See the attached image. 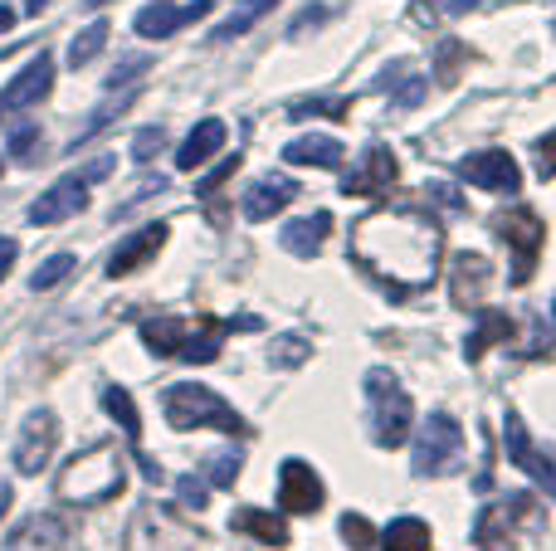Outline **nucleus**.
<instances>
[{"label":"nucleus","mask_w":556,"mask_h":551,"mask_svg":"<svg viewBox=\"0 0 556 551\" xmlns=\"http://www.w3.org/2000/svg\"><path fill=\"white\" fill-rule=\"evenodd\" d=\"M440 225L410 205H381L352 225V259L395 293H420L440 273Z\"/></svg>","instance_id":"1"},{"label":"nucleus","mask_w":556,"mask_h":551,"mask_svg":"<svg viewBox=\"0 0 556 551\" xmlns=\"http://www.w3.org/2000/svg\"><path fill=\"white\" fill-rule=\"evenodd\" d=\"M264 318H142V342L162 361H215L225 332H260Z\"/></svg>","instance_id":"2"},{"label":"nucleus","mask_w":556,"mask_h":551,"mask_svg":"<svg viewBox=\"0 0 556 551\" xmlns=\"http://www.w3.org/2000/svg\"><path fill=\"white\" fill-rule=\"evenodd\" d=\"M127 474H123V459H117L113 445H93L84 454H74L59 474V503L68 508H98V503H113L123 494Z\"/></svg>","instance_id":"3"},{"label":"nucleus","mask_w":556,"mask_h":551,"mask_svg":"<svg viewBox=\"0 0 556 551\" xmlns=\"http://www.w3.org/2000/svg\"><path fill=\"white\" fill-rule=\"evenodd\" d=\"M162 415H166V425L172 430L211 425V430H225V435H235V439L250 435V425H244L240 410H230L215 390H205V386H172L162 396Z\"/></svg>","instance_id":"4"},{"label":"nucleus","mask_w":556,"mask_h":551,"mask_svg":"<svg viewBox=\"0 0 556 551\" xmlns=\"http://www.w3.org/2000/svg\"><path fill=\"white\" fill-rule=\"evenodd\" d=\"M493 234H498V240L508 244V254H513L508 283L513 289H528L532 273H538V259H542V240H547L542 215L528 210V205H508L503 215H493Z\"/></svg>","instance_id":"5"},{"label":"nucleus","mask_w":556,"mask_h":551,"mask_svg":"<svg viewBox=\"0 0 556 551\" xmlns=\"http://www.w3.org/2000/svg\"><path fill=\"white\" fill-rule=\"evenodd\" d=\"M366 400H371V435L381 449H401L410 435V396L395 381V371H366Z\"/></svg>","instance_id":"6"},{"label":"nucleus","mask_w":556,"mask_h":551,"mask_svg":"<svg viewBox=\"0 0 556 551\" xmlns=\"http://www.w3.org/2000/svg\"><path fill=\"white\" fill-rule=\"evenodd\" d=\"M528 527H542V508L532 494H508L498 498V503H489L479 513V523H473V542L483 551H513Z\"/></svg>","instance_id":"7"},{"label":"nucleus","mask_w":556,"mask_h":551,"mask_svg":"<svg viewBox=\"0 0 556 551\" xmlns=\"http://www.w3.org/2000/svg\"><path fill=\"white\" fill-rule=\"evenodd\" d=\"M459 459H464V430H459V420H454L450 410H434V415H425L420 435H415V445H410V469L420 478H440V474H450Z\"/></svg>","instance_id":"8"},{"label":"nucleus","mask_w":556,"mask_h":551,"mask_svg":"<svg viewBox=\"0 0 556 551\" xmlns=\"http://www.w3.org/2000/svg\"><path fill=\"white\" fill-rule=\"evenodd\" d=\"M195 547V527L176 517V508L147 503L137 508L132 527H127V551H191Z\"/></svg>","instance_id":"9"},{"label":"nucleus","mask_w":556,"mask_h":551,"mask_svg":"<svg viewBox=\"0 0 556 551\" xmlns=\"http://www.w3.org/2000/svg\"><path fill=\"white\" fill-rule=\"evenodd\" d=\"M395 181H401V162H395L391 146H366L356 171L342 176V195H371V201H381V195L395 191Z\"/></svg>","instance_id":"10"},{"label":"nucleus","mask_w":556,"mask_h":551,"mask_svg":"<svg viewBox=\"0 0 556 551\" xmlns=\"http://www.w3.org/2000/svg\"><path fill=\"white\" fill-rule=\"evenodd\" d=\"M59 449V420L54 410H35V415L20 425V439H15V469L20 474H45L49 459Z\"/></svg>","instance_id":"11"},{"label":"nucleus","mask_w":556,"mask_h":551,"mask_svg":"<svg viewBox=\"0 0 556 551\" xmlns=\"http://www.w3.org/2000/svg\"><path fill=\"white\" fill-rule=\"evenodd\" d=\"M503 445H508L513 464H518L538 488H547V494L556 498V464L542 454L538 445H532V435H528V425H522L518 410H508V415H503Z\"/></svg>","instance_id":"12"},{"label":"nucleus","mask_w":556,"mask_h":551,"mask_svg":"<svg viewBox=\"0 0 556 551\" xmlns=\"http://www.w3.org/2000/svg\"><path fill=\"white\" fill-rule=\"evenodd\" d=\"M459 176L469 185H479V191H498V195H518L522 191V166L513 162L508 152H469L459 162Z\"/></svg>","instance_id":"13"},{"label":"nucleus","mask_w":556,"mask_h":551,"mask_svg":"<svg viewBox=\"0 0 556 551\" xmlns=\"http://www.w3.org/2000/svg\"><path fill=\"white\" fill-rule=\"evenodd\" d=\"M323 498H327V488H323V478L313 474V464L288 459V464L278 469V508H283V513L313 517L317 508H323Z\"/></svg>","instance_id":"14"},{"label":"nucleus","mask_w":556,"mask_h":551,"mask_svg":"<svg viewBox=\"0 0 556 551\" xmlns=\"http://www.w3.org/2000/svg\"><path fill=\"white\" fill-rule=\"evenodd\" d=\"M489 283H493V264L483 259V254H454L450 259V303L464 312L483 308V298H489Z\"/></svg>","instance_id":"15"},{"label":"nucleus","mask_w":556,"mask_h":551,"mask_svg":"<svg viewBox=\"0 0 556 551\" xmlns=\"http://www.w3.org/2000/svg\"><path fill=\"white\" fill-rule=\"evenodd\" d=\"M88 176H64L54 181L35 205H29V225H59V220H74L78 210L88 205Z\"/></svg>","instance_id":"16"},{"label":"nucleus","mask_w":556,"mask_h":551,"mask_svg":"<svg viewBox=\"0 0 556 551\" xmlns=\"http://www.w3.org/2000/svg\"><path fill=\"white\" fill-rule=\"evenodd\" d=\"M215 10V0H191V5H142L137 10V20H132V29L142 39H166V35H176V29H186V25H195V20H205Z\"/></svg>","instance_id":"17"},{"label":"nucleus","mask_w":556,"mask_h":551,"mask_svg":"<svg viewBox=\"0 0 556 551\" xmlns=\"http://www.w3.org/2000/svg\"><path fill=\"white\" fill-rule=\"evenodd\" d=\"M166 225L156 220V225H147V230H137V234H127L123 244H117V254L108 259V279H132L137 269H147V264L156 259V249L166 244Z\"/></svg>","instance_id":"18"},{"label":"nucleus","mask_w":556,"mask_h":551,"mask_svg":"<svg viewBox=\"0 0 556 551\" xmlns=\"http://www.w3.org/2000/svg\"><path fill=\"white\" fill-rule=\"evenodd\" d=\"M49 88H54V59L49 54H35L25 68L15 74V84L0 93V103L5 107H35L39 98H49Z\"/></svg>","instance_id":"19"},{"label":"nucleus","mask_w":556,"mask_h":551,"mask_svg":"<svg viewBox=\"0 0 556 551\" xmlns=\"http://www.w3.org/2000/svg\"><path fill=\"white\" fill-rule=\"evenodd\" d=\"M288 201H298V181H293V176H264V181L244 195V220H254V225L274 220Z\"/></svg>","instance_id":"20"},{"label":"nucleus","mask_w":556,"mask_h":551,"mask_svg":"<svg viewBox=\"0 0 556 551\" xmlns=\"http://www.w3.org/2000/svg\"><path fill=\"white\" fill-rule=\"evenodd\" d=\"M220 146H225V123L220 117H205V123H195L191 137L176 146V166H181V171H195V166L211 162Z\"/></svg>","instance_id":"21"},{"label":"nucleus","mask_w":556,"mask_h":551,"mask_svg":"<svg viewBox=\"0 0 556 551\" xmlns=\"http://www.w3.org/2000/svg\"><path fill=\"white\" fill-rule=\"evenodd\" d=\"M323 240H332V215L327 210L307 215V220H293L283 230V249L298 254V259H313V254L323 249Z\"/></svg>","instance_id":"22"},{"label":"nucleus","mask_w":556,"mask_h":551,"mask_svg":"<svg viewBox=\"0 0 556 551\" xmlns=\"http://www.w3.org/2000/svg\"><path fill=\"white\" fill-rule=\"evenodd\" d=\"M513 332H518V322H513L508 312H483L479 328H473L469 342H464V357H469V361H483V351L498 347V342H508Z\"/></svg>","instance_id":"23"},{"label":"nucleus","mask_w":556,"mask_h":551,"mask_svg":"<svg viewBox=\"0 0 556 551\" xmlns=\"http://www.w3.org/2000/svg\"><path fill=\"white\" fill-rule=\"evenodd\" d=\"M235 533L254 537V542H269V547L288 542V523L278 513H264V508H240V513H235Z\"/></svg>","instance_id":"24"},{"label":"nucleus","mask_w":556,"mask_h":551,"mask_svg":"<svg viewBox=\"0 0 556 551\" xmlns=\"http://www.w3.org/2000/svg\"><path fill=\"white\" fill-rule=\"evenodd\" d=\"M283 156L293 166H337L342 162V142L337 137H298V142H288Z\"/></svg>","instance_id":"25"},{"label":"nucleus","mask_w":556,"mask_h":551,"mask_svg":"<svg viewBox=\"0 0 556 551\" xmlns=\"http://www.w3.org/2000/svg\"><path fill=\"white\" fill-rule=\"evenodd\" d=\"M381 551H430V527L420 517H395L381 533Z\"/></svg>","instance_id":"26"},{"label":"nucleus","mask_w":556,"mask_h":551,"mask_svg":"<svg viewBox=\"0 0 556 551\" xmlns=\"http://www.w3.org/2000/svg\"><path fill=\"white\" fill-rule=\"evenodd\" d=\"M103 410L117 420V425L127 430V439H132V449H142V415H137L132 396H127L123 386H103Z\"/></svg>","instance_id":"27"},{"label":"nucleus","mask_w":556,"mask_h":551,"mask_svg":"<svg viewBox=\"0 0 556 551\" xmlns=\"http://www.w3.org/2000/svg\"><path fill=\"white\" fill-rule=\"evenodd\" d=\"M274 5H278V0H244V10H240V15H230L220 29H215V39H211V44H230V39H240L244 29H250L254 20H264V15H269Z\"/></svg>","instance_id":"28"},{"label":"nucleus","mask_w":556,"mask_h":551,"mask_svg":"<svg viewBox=\"0 0 556 551\" xmlns=\"http://www.w3.org/2000/svg\"><path fill=\"white\" fill-rule=\"evenodd\" d=\"M103 44H108V20H93V25H88L84 35H78L74 44H68V68H84Z\"/></svg>","instance_id":"29"},{"label":"nucleus","mask_w":556,"mask_h":551,"mask_svg":"<svg viewBox=\"0 0 556 551\" xmlns=\"http://www.w3.org/2000/svg\"><path fill=\"white\" fill-rule=\"evenodd\" d=\"M74 273V254H49L45 264L35 269V279H29V289L35 293H49V289H59V283Z\"/></svg>","instance_id":"30"},{"label":"nucleus","mask_w":556,"mask_h":551,"mask_svg":"<svg viewBox=\"0 0 556 551\" xmlns=\"http://www.w3.org/2000/svg\"><path fill=\"white\" fill-rule=\"evenodd\" d=\"M68 537V527L59 523V517H35V523H25L15 533V547H25V542H45V547H59Z\"/></svg>","instance_id":"31"},{"label":"nucleus","mask_w":556,"mask_h":551,"mask_svg":"<svg viewBox=\"0 0 556 551\" xmlns=\"http://www.w3.org/2000/svg\"><path fill=\"white\" fill-rule=\"evenodd\" d=\"M307 351H313V347H307V337H293V332H288V337H274V342H269V361H274L278 371L303 367Z\"/></svg>","instance_id":"32"},{"label":"nucleus","mask_w":556,"mask_h":551,"mask_svg":"<svg viewBox=\"0 0 556 551\" xmlns=\"http://www.w3.org/2000/svg\"><path fill=\"white\" fill-rule=\"evenodd\" d=\"M240 469H244V454H240V449H225L220 459H211V464H205V484H215V488H235Z\"/></svg>","instance_id":"33"},{"label":"nucleus","mask_w":556,"mask_h":551,"mask_svg":"<svg viewBox=\"0 0 556 551\" xmlns=\"http://www.w3.org/2000/svg\"><path fill=\"white\" fill-rule=\"evenodd\" d=\"M346 98H307V103H293L288 113L293 117H346Z\"/></svg>","instance_id":"34"},{"label":"nucleus","mask_w":556,"mask_h":551,"mask_svg":"<svg viewBox=\"0 0 556 551\" xmlns=\"http://www.w3.org/2000/svg\"><path fill=\"white\" fill-rule=\"evenodd\" d=\"M132 98H137V93H132V88H127V93H117V98H113V103H108V107H98V113H93V123L84 127V137H78V142H88V137H93V132H103V127L113 123V117H123L127 107H132Z\"/></svg>","instance_id":"35"},{"label":"nucleus","mask_w":556,"mask_h":551,"mask_svg":"<svg viewBox=\"0 0 556 551\" xmlns=\"http://www.w3.org/2000/svg\"><path fill=\"white\" fill-rule=\"evenodd\" d=\"M342 537H346V547L352 551H371V542H376L371 523H366L362 513H342Z\"/></svg>","instance_id":"36"},{"label":"nucleus","mask_w":556,"mask_h":551,"mask_svg":"<svg viewBox=\"0 0 556 551\" xmlns=\"http://www.w3.org/2000/svg\"><path fill=\"white\" fill-rule=\"evenodd\" d=\"M147 68H152V59H147V54H127L123 64L108 74V88H132V78H142Z\"/></svg>","instance_id":"37"},{"label":"nucleus","mask_w":556,"mask_h":551,"mask_svg":"<svg viewBox=\"0 0 556 551\" xmlns=\"http://www.w3.org/2000/svg\"><path fill=\"white\" fill-rule=\"evenodd\" d=\"M464 59H469V49H464L459 39H450V44H440V84H444V88H450L454 78H459Z\"/></svg>","instance_id":"38"},{"label":"nucleus","mask_w":556,"mask_h":551,"mask_svg":"<svg viewBox=\"0 0 556 551\" xmlns=\"http://www.w3.org/2000/svg\"><path fill=\"white\" fill-rule=\"evenodd\" d=\"M39 146V123H20L10 127V156H20V162H29Z\"/></svg>","instance_id":"39"},{"label":"nucleus","mask_w":556,"mask_h":551,"mask_svg":"<svg viewBox=\"0 0 556 551\" xmlns=\"http://www.w3.org/2000/svg\"><path fill=\"white\" fill-rule=\"evenodd\" d=\"M532 162H538L542 181H552V176H556V127L547 137H538V142H532Z\"/></svg>","instance_id":"40"},{"label":"nucleus","mask_w":556,"mask_h":551,"mask_svg":"<svg viewBox=\"0 0 556 551\" xmlns=\"http://www.w3.org/2000/svg\"><path fill=\"white\" fill-rule=\"evenodd\" d=\"M162 146H166V127H142V132L132 137V156H137V162H152Z\"/></svg>","instance_id":"41"},{"label":"nucleus","mask_w":556,"mask_h":551,"mask_svg":"<svg viewBox=\"0 0 556 551\" xmlns=\"http://www.w3.org/2000/svg\"><path fill=\"white\" fill-rule=\"evenodd\" d=\"M176 498H181L186 508H191V513H201L205 508V484L195 474H186V478H176Z\"/></svg>","instance_id":"42"},{"label":"nucleus","mask_w":556,"mask_h":551,"mask_svg":"<svg viewBox=\"0 0 556 551\" xmlns=\"http://www.w3.org/2000/svg\"><path fill=\"white\" fill-rule=\"evenodd\" d=\"M235 171H240V156H225V162H220V171H211V176H205V181H201V201H211V195L220 191V185L230 181Z\"/></svg>","instance_id":"43"},{"label":"nucleus","mask_w":556,"mask_h":551,"mask_svg":"<svg viewBox=\"0 0 556 551\" xmlns=\"http://www.w3.org/2000/svg\"><path fill=\"white\" fill-rule=\"evenodd\" d=\"M327 15H337V0H317V5L307 10V15H298V20H293V29H288V35H293V39H298V35H307V29H313L317 20H327Z\"/></svg>","instance_id":"44"},{"label":"nucleus","mask_w":556,"mask_h":551,"mask_svg":"<svg viewBox=\"0 0 556 551\" xmlns=\"http://www.w3.org/2000/svg\"><path fill=\"white\" fill-rule=\"evenodd\" d=\"M483 0H430L434 15H469V10H479Z\"/></svg>","instance_id":"45"},{"label":"nucleus","mask_w":556,"mask_h":551,"mask_svg":"<svg viewBox=\"0 0 556 551\" xmlns=\"http://www.w3.org/2000/svg\"><path fill=\"white\" fill-rule=\"evenodd\" d=\"M15 259H20V244L15 240H0V279L15 269Z\"/></svg>","instance_id":"46"},{"label":"nucleus","mask_w":556,"mask_h":551,"mask_svg":"<svg viewBox=\"0 0 556 551\" xmlns=\"http://www.w3.org/2000/svg\"><path fill=\"white\" fill-rule=\"evenodd\" d=\"M10 25H15V10H10V5H0V35H5Z\"/></svg>","instance_id":"47"},{"label":"nucleus","mask_w":556,"mask_h":551,"mask_svg":"<svg viewBox=\"0 0 556 551\" xmlns=\"http://www.w3.org/2000/svg\"><path fill=\"white\" fill-rule=\"evenodd\" d=\"M49 5V0H29V5H25V15H39V10H45Z\"/></svg>","instance_id":"48"},{"label":"nucleus","mask_w":556,"mask_h":551,"mask_svg":"<svg viewBox=\"0 0 556 551\" xmlns=\"http://www.w3.org/2000/svg\"><path fill=\"white\" fill-rule=\"evenodd\" d=\"M88 5H93V10H98V5H103V0H88Z\"/></svg>","instance_id":"49"},{"label":"nucleus","mask_w":556,"mask_h":551,"mask_svg":"<svg viewBox=\"0 0 556 551\" xmlns=\"http://www.w3.org/2000/svg\"><path fill=\"white\" fill-rule=\"evenodd\" d=\"M0 113H5V103H0Z\"/></svg>","instance_id":"50"},{"label":"nucleus","mask_w":556,"mask_h":551,"mask_svg":"<svg viewBox=\"0 0 556 551\" xmlns=\"http://www.w3.org/2000/svg\"><path fill=\"white\" fill-rule=\"evenodd\" d=\"M552 308H556V303H552Z\"/></svg>","instance_id":"51"}]
</instances>
